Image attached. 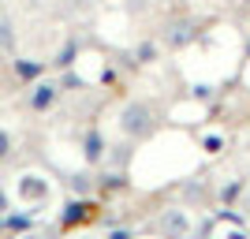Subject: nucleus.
Wrapping results in <instances>:
<instances>
[{"mask_svg":"<svg viewBox=\"0 0 250 239\" xmlns=\"http://www.w3.org/2000/svg\"><path fill=\"white\" fill-rule=\"evenodd\" d=\"M116 127L127 142H149L161 131V112L149 97H131V101L116 112Z\"/></svg>","mask_w":250,"mask_h":239,"instance_id":"nucleus-1","label":"nucleus"},{"mask_svg":"<svg viewBox=\"0 0 250 239\" xmlns=\"http://www.w3.org/2000/svg\"><path fill=\"white\" fill-rule=\"evenodd\" d=\"M153 228L161 239H190L194 236V217H190L187 206H165L157 213Z\"/></svg>","mask_w":250,"mask_h":239,"instance_id":"nucleus-2","label":"nucleus"},{"mask_svg":"<svg viewBox=\"0 0 250 239\" xmlns=\"http://www.w3.org/2000/svg\"><path fill=\"white\" fill-rule=\"evenodd\" d=\"M198 22L194 19H187V15H179V19H168L165 22V34H161V49H168V52H183V49H190V45L198 42Z\"/></svg>","mask_w":250,"mask_h":239,"instance_id":"nucleus-3","label":"nucleus"},{"mask_svg":"<svg viewBox=\"0 0 250 239\" xmlns=\"http://www.w3.org/2000/svg\"><path fill=\"white\" fill-rule=\"evenodd\" d=\"M49 195H52V183L42 172H22L15 179V198L26 202V206H42V202H49Z\"/></svg>","mask_w":250,"mask_h":239,"instance_id":"nucleus-4","label":"nucleus"},{"mask_svg":"<svg viewBox=\"0 0 250 239\" xmlns=\"http://www.w3.org/2000/svg\"><path fill=\"white\" fill-rule=\"evenodd\" d=\"M56 101H60V86L56 83H38L30 90V109L34 112H49V109H56Z\"/></svg>","mask_w":250,"mask_h":239,"instance_id":"nucleus-5","label":"nucleus"},{"mask_svg":"<svg viewBox=\"0 0 250 239\" xmlns=\"http://www.w3.org/2000/svg\"><path fill=\"white\" fill-rule=\"evenodd\" d=\"M104 150H108L104 135L97 131V127H90V131L83 135V157L90 161V165H101V161H104Z\"/></svg>","mask_w":250,"mask_h":239,"instance_id":"nucleus-6","label":"nucleus"},{"mask_svg":"<svg viewBox=\"0 0 250 239\" xmlns=\"http://www.w3.org/2000/svg\"><path fill=\"white\" fill-rule=\"evenodd\" d=\"M94 217V202H71L67 213H63V228H75V224H86Z\"/></svg>","mask_w":250,"mask_h":239,"instance_id":"nucleus-7","label":"nucleus"},{"mask_svg":"<svg viewBox=\"0 0 250 239\" xmlns=\"http://www.w3.org/2000/svg\"><path fill=\"white\" fill-rule=\"evenodd\" d=\"M161 52H165L161 42H142V45H135V64H138V67H146V64H153Z\"/></svg>","mask_w":250,"mask_h":239,"instance_id":"nucleus-8","label":"nucleus"},{"mask_svg":"<svg viewBox=\"0 0 250 239\" xmlns=\"http://www.w3.org/2000/svg\"><path fill=\"white\" fill-rule=\"evenodd\" d=\"M224 146H228V138H224V135H202V150H206L209 157L224 153Z\"/></svg>","mask_w":250,"mask_h":239,"instance_id":"nucleus-9","label":"nucleus"},{"mask_svg":"<svg viewBox=\"0 0 250 239\" xmlns=\"http://www.w3.org/2000/svg\"><path fill=\"white\" fill-rule=\"evenodd\" d=\"M90 187H94V183H90V176H75V183H71L75 195H90Z\"/></svg>","mask_w":250,"mask_h":239,"instance_id":"nucleus-10","label":"nucleus"},{"mask_svg":"<svg viewBox=\"0 0 250 239\" xmlns=\"http://www.w3.org/2000/svg\"><path fill=\"white\" fill-rule=\"evenodd\" d=\"M104 239H135V232H131V228H112Z\"/></svg>","mask_w":250,"mask_h":239,"instance_id":"nucleus-11","label":"nucleus"},{"mask_svg":"<svg viewBox=\"0 0 250 239\" xmlns=\"http://www.w3.org/2000/svg\"><path fill=\"white\" fill-rule=\"evenodd\" d=\"M239 209H243V213L250 217V183L243 187V195H239Z\"/></svg>","mask_w":250,"mask_h":239,"instance_id":"nucleus-12","label":"nucleus"},{"mask_svg":"<svg viewBox=\"0 0 250 239\" xmlns=\"http://www.w3.org/2000/svg\"><path fill=\"white\" fill-rule=\"evenodd\" d=\"M8 150H11V138H8V135H0V161L8 157Z\"/></svg>","mask_w":250,"mask_h":239,"instance_id":"nucleus-13","label":"nucleus"},{"mask_svg":"<svg viewBox=\"0 0 250 239\" xmlns=\"http://www.w3.org/2000/svg\"><path fill=\"white\" fill-rule=\"evenodd\" d=\"M220 8H239V0H217Z\"/></svg>","mask_w":250,"mask_h":239,"instance_id":"nucleus-14","label":"nucleus"},{"mask_svg":"<svg viewBox=\"0 0 250 239\" xmlns=\"http://www.w3.org/2000/svg\"><path fill=\"white\" fill-rule=\"evenodd\" d=\"M239 8H243V11H247V15H250V0H239Z\"/></svg>","mask_w":250,"mask_h":239,"instance_id":"nucleus-15","label":"nucleus"},{"mask_svg":"<svg viewBox=\"0 0 250 239\" xmlns=\"http://www.w3.org/2000/svg\"><path fill=\"white\" fill-rule=\"evenodd\" d=\"M79 239H101V236H79Z\"/></svg>","mask_w":250,"mask_h":239,"instance_id":"nucleus-16","label":"nucleus"}]
</instances>
